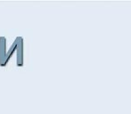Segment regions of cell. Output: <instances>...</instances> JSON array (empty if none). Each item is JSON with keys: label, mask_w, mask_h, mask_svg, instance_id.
I'll use <instances>...</instances> for the list:
<instances>
[{"label": "cell", "mask_w": 131, "mask_h": 114, "mask_svg": "<svg viewBox=\"0 0 131 114\" xmlns=\"http://www.w3.org/2000/svg\"><path fill=\"white\" fill-rule=\"evenodd\" d=\"M16 41L14 40L10 48H6V38L5 37H0V67H5L7 65L13 54L16 51Z\"/></svg>", "instance_id": "6da1fadb"}, {"label": "cell", "mask_w": 131, "mask_h": 114, "mask_svg": "<svg viewBox=\"0 0 131 114\" xmlns=\"http://www.w3.org/2000/svg\"><path fill=\"white\" fill-rule=\"evenodd\" d=\"M16 44V65L18 67H22L24 62V53H23V38L21 37H17L15 38Z\"/></svg>", "instance_id": "7a4b0ae2"}]
</instances>
